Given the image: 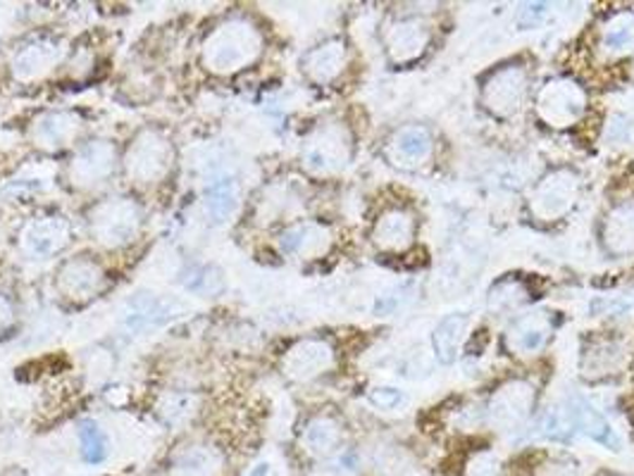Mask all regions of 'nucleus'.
Masks as SVG:
<instances>
[{
	"instance_id": "nucleus-1",
	"label": "nucleus",
	"mask_w": 634,
	"mask_h": 476,
	"mask_svg": "<svg viewBox=\"0 0 634 476\" xmlns=\"http://www.w3.org/2000/svg\"><path fill=\"white\" fill-rule=\"evenodd\" d=\"M263 48L265 36L258 29V24L246 15H234L210 29L201 48V62L210 74L232 77V74L256 65L263 55Z\"/></svg>"
},
{
	"instance_id": "nucleus-2",
	"label": "nucleus",
	"mask_w": 634,
	"mask_h": 476,
	"mask_svg": "<svg viewBox=\"0 0 634 476\" xmlns=\"http://www.w3.org/2000/svg\"><path fill=\"white\" fill-rule=\"evenodd\" d=\"M124 172L136 186L163 184L174 167V146L163 129L146 127L124 150Z\"/></svg>"
},
{
	"instance_id": "nucleus-3",
	"label": "nucleus",
	"mask_w": 634,
	"mask_h": 476,
	"mask_svg": "<svg viewBox=\"0 0 634 476\" xmlns=\"http://www.w3.org/2000/svg\"><path fill=\"white\" fill-rule=\"evenodd\" d=\"M144 227V210L132 196H110L98 200L89 212V231L98 246L124 248L129 246Z\"/></svg>"
},
{
	"instance_id": "nucleus-4",
	"label": "nucleus",
	"mask_w": 634,
	"mask_h": 476,
	"mask_svg": "<svg viewBox=\"0 0 634 476\" xmlns=\"http://www.w3.org/2000/svg\"><path fill=\"white\" fill-rule=\"evenodd\" d=\"M353 155L351 131H348L339 122H325L308 136L301 160L303 167L315 174V177H332L346 170Z\"/></svg>"
},
{
	"instance_id": "nucleus-5",
	"label": "nucleus",
	"mask_w": 634,
	"mask_h": 476,
	"mask_svg": "<svg viewBox=\"0 0 634 476\" xmlns=\"http://www.w3.org/2000/svg\"><path fill=\"white\" fill-rule=\"evenodd\" d=\"M587 110V93L580 84L570 79H554L544 84L537 96V115L544 124L565 129L577 124Z\"/></svg>"
},
{
	"instance_id": "nucleus-6",
	"label": "nucleus",
	"mask_w": 634,
	"mask_h": 476,
	"mask_svg": "<svg viewBox=\"0 0 634 476\" xmlns=\"http://www.w3.org/2000/svg\"><path fill=\"white\" fill-rule=\"evenodd\" d=\"M108 274L101 262L91 255L67 258L55 272V288L62 298L72 303H89L105 291Z\"/></svg>"
},
{
	"instance_id": "nucleus-7",
	"label": "nucleus",
	"mask_w": 634,
	"mask_h": 476,
	"mask_svg": "<svg viewBox=\"0 0 634 476\" xmlns=\"http://www.w3.org/2000/svg\"><path fill=\"white\" fill-rule=\"evenodd\" d=\"M117 167V148L108 139H94L77 148V153L70 160L67 177L70 184L82 191H91L96 186L105 184L115 174Z\"/></svg>"
},
{
	"instance_id": "nucleus-8",
	"label": "nucleus",
	"mask_w": 634,
	"mask_h": 476,
	"mask_svg": "<svg viewBox=\"0 0 634 476\" xmlns=\"http://www.w3.org/2000/svg\"><path fill=\"white\" fill-rule=\"evenodd\" d=\"M65 43L55 36H34L24 41L10 58V72L17 82H39L48 77L62 60H65Z\"/></svg>"
},
{
	"instance_id": "nucleus-9",
	"label": "nucleus",
	"mask_w": 634,
	"mask_h": 476,
	"mask_svg": "<svg viewBox=\"0 0 634 476\" xmlns=\"http://www.w3.org/2000/svg\"><path fill=\"white\" fill-rule=\"evenodd\" d=\"M527 72L522 65H504L482 84V105L496 117H511L525 103Z\"/></svg>"
},
{
	"instance_id": "nucleus-10",
	"label": "nucleus",
	"mask_w": 634,
	"mask_h": 476,
	"mask_svg": "<svg viewBox=\"0 0 634 476\" xmlns=\"http://www.w3.org/2000/svg\"><path fill=\"white\" fill-rule=\"evenodd\" d=\"M580 193V181L570 170H556L539 181L532 196V212L542 222L561 220L573 210Z\"/></svg>"
},
{
	"instance_id": "nucleus-11",
	"label": "nucleus",
	"mask_w": 634,
	"mask_h": 476,
	"mask_svg": "<svg viewBox=\"0 0 634 476\" xmlns=\"http://www.w3.org/2000/svg\"><path fill=\"white\" fill-rule=\"evenodd\" d=\"M72 241V224L62 215L34 217L20 231V246L34 260L60 255Z\"/></svg>"
},
{
	"instance_id": "nucleus-12",
	"label": "nucleus",
	"mask_w": 634,
	"mask_h": 476,
	"mask_svg": "<svg viewBox=\"0 0 634 476\" xmlns=\"http://www.w3.org/2000/svg\"><path fill=\"white\" fill-rule=\"evenodd\" d=\"M337 355H334V348L325 338H301L296 341L287 353L282 358V372L287 374L291 381H313L322 374H327Z\"/></svg>"
},
{
	"instance_id": "nucleus-13",
	"label": "nucleus",
	"mask_w": 634,
	"mask_h": 476,
	"mask_svg": "<svg viewBox=\"0 0 634 476\" xmlns=\"http://www.w3.org/2000/svg\"><path fill=\"white\" fill-rule=\"evenodd\" d=\"M534 386L525 379H513L506 381L494 391L487 405V415L494 427L499 429H518L522 422L530 417V412L534 408Z\"/></svg>"
},
{
	"instance_id": "nucleus-14",
	"label": "nucleus",
	"mask_w": 634,
	"mask_h": 476,
	"mask_svg": "<svg viewBox=\"0 0 634 476\" xmlns=\"http://www.w3.org/2000/svg\"><path fill=\"white\" fill-rule=\"evenodd\" d=\"M561 412H563L570 434L587 436V438H592L594 443H599L608 450L623 448V441H620V436L613 429V424L608 422L584 396L570 398L568 403L561 408Z\"/></svg>"
},
{
	"instance_id": "nucleus-15",
	"label": "nucleus",
	"mask_w": 634,
	"mask_h": 476,
	"mask_svg": "<svg viewBox=\"0 0 634 476\" xmlns=\"http://www.w3.org/2000/svg\"><path fill=\"white\" fill-rule=\"evenodd\" d=\"M82 131V117L72 110L43 112L32 124V141L48 153L70 148Z\"/></svg>"
},
{
	"instance_id": "nucleus-16",
	"label": "nucleus",
	"mask_w": 634,
	"mask_h": 476,
	"mask_svg": "<svg viewBox=\"0 0 634 476\" xmlns=\"http://www.w3.org/2000/svg\"><path fill=\"white\" fill-rule=\"evenodd\" d=\"M225 467L227 458L222 453V448L206 441H194L174 450L167 476H222Z\"/></svg>"
},
{
	"instance_id": "nucleus-17",
	"label": "nucleus",
	"mask_w": 634,
	"mask_h": 476,
	"mask_svg": "<svg viewBox=\"0 0 634 476\" xmlns=\"http://www.w3.org/2000/svg\"><path fill=\"white\" fill-rule=\"evenodd\" d=\"M430 43V27L418 17H403L384 29V46L396 65H408L418 60Z\"/></svg>"
},
{
	"instance_id": "nucleus-18",
	"label": "nucleus",
	"mask_w": 634,
	"mask_h": 476,
	"mask_svg": "<svg viewBox=\"0 0 634 476\" xmlns=\"http://www.w3.org/2000/svg\"><path fill=\"white\" fill-rule=\"evenodd\" d=\"M415 217L406 208H389L372 227V241L384 253H403L415 241Z\"/></svg>"
},
{
	"instance_id": "nucleus-19",
	"label": "nucleus",
	"mask_w": 634,
	"mask_h": 476,
	"mask_svg": "<svg viewBox=\"0 0 634 476\" xmlns=\"http://www.w3.org/2000/svg\"><path fill=\"white\" fill-rule=\"evenodd\" d=\"M277 246L289 258H320L332 246V231L320 222H298L279 234Z\"/></svg>"
},
{
	"instance_id": "nucleus-20",
	"label": "nucleus",
	"mask_w": 634,
	"mask_h": 476,
	"mask_svg": "<svg viewBox=\"0 0 634 476\" xmlns=\"http://www.w3.org/2000/svg\"><path fill=\"white\" fill-rule=\"evenodd\" d=\"M346 62H348L346 43L341 39H330L308 50L301 60V70L310 82L325 86L341 77Z\"/></svg>"
},
{
	"instance_id": "nucleus-21",
	"label": "nucleus",
	"mask_w": 634,
	"mask_h": 476,
	"mask_svg": "<svg viewBox=\"0 0 634 476\" xmlns=\"http://www.w3.org/2000/svg\"><path fill=\"white\" fill-rule=\"evenodd\" d=\"M551 331L554 324L546 312H527V315H522L513 327L508 329L506 343L518 355H534L549 343Z\"/></svg>"
},
{
	"instance_id": "nucleus-22",
	"label": "nucleus",
	"mask_w": 634,
	"mask_h": 476,
	"mask_svg": "<svg viewBox=\"0 0 634 476\" xmlns=\"http://www.w3.org/2000/svg\"><path fill=\"white\" fill-rule=\"evenodd\" d=\"M341 438L344 431L337 419L330 415H315L306 422L301 443L308 455H313L318 460H330L339 453Z\"/></svg>"
},
{
	"instance_id": "nucleus-23",
	"label": "nucleus",
	"mask_w": 634,
	"mask_h": 476,
	"mask_svg": "<svg viewBox=\"0 0 634 476\" xmlns=\"http://www.w3.org/2000/svg\"><path fill=\"white\" fill-rule=\"evenodd\" d=\"M604 246L613 255H632L634 253V200L616 205L608 212L601 227Z\"/></svg>"
},
{
	"instance_id": "nucleus-24",
	"label": "nucleus",
	"mask_w": 634,
	"mask_h": 476,
	"mask_svg": "<svg viewBox=\"0 0 634 476\" xmlns=\"http://www.w3.org/2000/svg\"><path fill=\"white\" fill-rule=\"evenodd\" d=\"M468 315L463 312H453V315H446L437 329L432 334V346H434V355L442 362V365H453L461 355V348L468 334Z\"/></svg>"
},
{
	"instance_id": "nucleus-25",
	"label": "nucleus",
	"mask_w": 634,
	"mask_h": 476,
	"mask_svg": "<svg viewBox=\"0 0 634 476\" xmlns=\"http://www.w3.org/2000/svg\"><path fill=\"white\" fill-rule=\"evenodd\" d=\"M432 155V136L422 127H403L391 139V158L406 167H418Z\"/></svg>"
},
{
	"instance_id": "nucleus-26",
	"label": "nucleus",
	"mask_w": 634,
	"mask_h": 476,
	"mask_svg": "<svg viewBox=\"0 0 634 476\" xmlns=\"http://www.w3.org/2000/svg\"><path fill=\"white\" fill-rule=\"evenodd\" d=\"M599 48L606 55H627L634 50V12H616L601 27Z\"/></svg>"
},
{
	"instance_id": "nucleus-27",
	"label": "nucleus",
	"mask_w": 634,
	"mask_h": 476,
	"mask_svg": "<svg viewBox=\"0 0 634 476\" xmlns=\"http://www.w3.org/2000/svg\"><path fill=\"white\" fill-rule=\"evenodd\" d=\"M239 208H241V193H239V184H236L234 179L213 181L206 189V212L213 222L217 224L229 222Z\"/></svg>"
},
{
	"instance_id": "nucleus-28",
	"label": "nucleus",
	"mask_w": 634,
	"mask_h": 476,
	"mask_svg": "<svg viewBox=\"0 0 634 476\" xmlns=\"http://www.w3.org/2000/svg\"><path fill=\"white\" fill-rule=\"evenodd\" d=\"M620 358H623V350L613 341H601L596 343L594 350H587L582 360V367L592 377H604V374H613L620 367Z\"/></svg>"
},
{
	"instance_id": "nucleus-29",
	"label": "nucleus",
	"mask_w": 634,
	"mask_h": 476,
	"mask_svg": "<svg viewBox=\"0 0 634 476\" xmlns=\"http://www.w3.org/2000/svg\"><path fill=\"white\" fill-rule=\"evenodd\" d=\"M77 438H79V453L84 462H89V465H101L110 453L105 431L98 427L96 422H82L77 429Z\"/></svg>"
},
{
	"instance_id": "nucleus-30",
	"label": "nucleus",
	"mask_w": 634,
	"mask_h": 476,
	"mask_svg": "<svg viewBox=\"0 0 634 476\" xmlns=\"http://www.w3.org/2000/svg\"><path fill=\"white\" fill-rule=\"evenodd\" d=\"M527 303V291L520 281H501L492 288L489 293V310L496 315H506V312H513Z\"/></svg>"
},
{
	"instance_id": "nucleus-31",
	"label": "nucleus",
	"mask_w": 634,
	"mask_h": 476,
	"mask_svg": "<svg viewBox=\"0 0 634 476\" xmlns=\"http://www.w3.org/2000/svg\"><path fill=\"white\" fill-rule=\"evenodd\" d=\"M360 469V460L356 453H337L330 458L313 476H356Z\"/></svg>"
},
{
	"instance_id": "nucleus-32",
	"label": "nucleus",
	"mask_w": 634,
	"mask_h": 476,
	"mask_svg": "<svg viewBox=\"0 0 634 476\" xmlns=\"http://www.w3.org/2000/svg\"><path fill=\"white\" fill-rule=\"evenodd\" d=\"M501 460L492 450H482V453L472 455L465 467V476H501Z\"/></svg>"
},
{
	"instance_id": "nucleus-33",
	"label": "nucleus",
	"mask_w": 634,
	"mask_h": 476,
	"mask_svg": "<svg viewBox=\"0 0 634 476\" xmlns=\"http://www.w3.org/2000/svg\"><path fill=\"white\" fill-rule=\"evenodd\" d=\"M368 400L380 410H396V408L403 405L406 396L399 391V388H394V386H375L368 393Z\"/></svg>"
},
{
	"instance_id": "nucleus-34",
	"label": "nucleus",
	"mask_w": 634,
	"mask_h": 476,
	"mask_svg": "<svg viewBox=\"0 0 634 476\" xmlns=\"http://www.w3.org/2000/svg\"><path fill=\"white\" fill-rule=\"evenodd\" d=\"M549 15V5L544 3H527L518 10V27L520 29H537Z\"/></svg>"
},
{
	"instance_id": "nucleus-35",
	"label": "nucleus",
	"mask_w": 634,
	"mask_h": 476,
	"mask_svg": "<svg viewBox=\"0 0 634 476\" xmlns=\"http://www.w3.org/2000/svg\"><path fill=\"white\" fill-rule=\"evenodd\" d=\"M17 327V308L12 303V298L0 293V338L10 336Z\"/></svg>"
},
{
	"instance_id": "nucleus-36",
	"label": "nucleus",
	"mask_w": 634,
	"mask_h": 476,
	"mask_svg": "<svg viewBox=\"0 0 634 476\" xmlns=\"http://www.w3.org/2000/svg\"><path fill=\"white\" fill-rule=\"evenodd\" d=\"M246 476H270V462H258V465Z\"/></svg>"
}]
</instances>
